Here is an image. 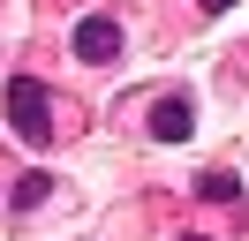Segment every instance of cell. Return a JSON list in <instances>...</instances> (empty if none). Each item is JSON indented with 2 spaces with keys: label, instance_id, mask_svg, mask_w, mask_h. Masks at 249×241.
I'll list each match as a JSON object with an SVG mask.
<instances>
[{
  "label": "cell",
  "instance_id": "6da1fadb",
  "mask_svg": "<svg viewBox=\"0 0 249 241\" xmlns=\"http://www.w3.org/2000/svg\"><path fill=\"white\" fill-rule=\"evenodd\" d=\"M8 128H16L31 151H46V143H53V98H46V83L8 75Z\"/></svg>",
  "mask_w": 249,
  "mask_h": 241
},
{
  "label": "cell",
  "instance_id": "3957f363",
  "mask_svg": "<svg viewBox=\"0 0 249 241\" xmlns=\"http://www.w3.org/2000/svg\"><path fill=\"white\" fill-rule=\"evenodd\" d=\"M151 136H159V143H189V136H196V105H189L181 90L159 98V105H151Z\"/></svg>",
  "mask_w": 249,
  "mask_h": 241
},
{
  "label": "cell",
  "instance_id": "8992f818",
  "mask_svg": "<svg viewBox=\"0 0 249 241\" xmlns=\"http://www.w3.org/2000/svg\"><path fill=\"white\" fill-rule=\"evenodd\" d=\"M196 8H204V15H227V8H234V0H196Z\"/></svg>",
  "mask_w": 249,
  "mask_h": 241
},
{
  "label": "cell",
  "instance_id": "277c9868",
  "mask_svg": "<svg viewBox=\"0 0 249 241\" xmlns=\"http://www.w3.org/2000/svg\"><path fill=\"white\" fill-rule=\"evenodd\" d=\"M46 196H53V173H46V166H31V173H16V189H8V204H16V211H38Z\"/></svg>",
  "mask_w": 249,
  "mask_h": 241
},
{
  "label": "cell",
  "instance_id": "52a82bcc",
  "mask_svg": "<svg viewBox=\"0 0 249 241\" xmlns=\"http://www.w3.org/2000/svg\"><path fill=\"white\" fill-rule=\"evenodd\" d=\"M189 241H212V234H189Z\"/></svg>",
  "mask_w": 249,
  "mask_h": 241
},
{
  "label": "cell",
  "instance_id": "7a4b0ae2",
  "mask_svg": "<svg viewBox=\"0 0 249 241\" xmlns=\"http://www.w3.org/2000/svg\"><path fill=\"white\" fill-rule=\"evenodd\" d=\"M76 60H121V23L113 15H83L76 23Z\"/></svg>",
  "mask_w": 249,
  "mask_h": 241
},
{
  "label": "cell",
  "instance_id": "5b68a950",
  "mask_svg": "<svg viewBox=\"0 0 249 241\" xmlns=\"http://www.w3.org/2000/svg\"><path fill=\"white\" fill-rule=\"evenodd\" d=\"M196 196H204V204H234V196H242V173L212 166V173H196Z\"/></svg>",
  "mask_w": 249,
  "mask_h": 241
}]
</instances>
